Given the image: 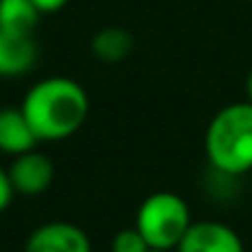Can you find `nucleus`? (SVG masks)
<instances>
[{
  "mask_svg": "<svg viewBox=\"0 0 252 252\" xmlns=\"http://www.w3.org/2000/svg\"><path fill=\"white\" fill-rule=\"evenodd\" d=\"M20 108L39 142H59L81 130L91 103L86 88L74 79L49 76L27 91Z\"/></svg>",
  "mask_w": 252,
  "mask_h": 252,
  "instance_id": "f257e3e1",
  "label": "nucleus"
},
{
  "mask_svg": "<svg viewBox=\"0 0 252 252\" xmlns=\"http://www.w3.org/2000/svg\"><path fill=\"white\" fill-rule=\"evenodd\" d=\"M206 155L216 171L240 176L252 171V103L220 108L206 130Z\"/></svg>",
  "mask_w": 252,
  "mask_h": 252,
  "instance_id": "f03ea898",
  "label": "nucleus"
},
{
  "mask_svg": "<svg viewBox=\"0 0 252 252\" xmlns=\"http://www.w3.org/2000/svg\"><path fill=\"white\" fill-rule=\"evenodd\" d=\"M189 203L171 191L150 193L135 216V228L142 233L152 250H176L186 230L191 228Z\"/></svg>",
  "mask_w": 252,
  "mask_h": 252,
  "instance_id": "7ed1b4c3",
  "label": "nucleus"
},
{
  "mask_svg": "<svg viewBox=\"0 0 252 252\" xmlns=\"http://www.w3.org/2000/svg\"><path fill=\"white\" fill-rule=\"evenodd\" d=\"M7 174H10L15 193L39 196L54 181V164L47 155L37 152V147H34L30 152H22V155L12 157V164L7 169Z\"/></svg>",
  "mask_w": 252,
  "mask_h": 252,
  "instance_id": "20e7f679",
  "label": "nucleus"
},
{
  "mask_svg": "<svg viewBox=\"0 0 252 252\" xmlns=\"http://www.w3.org/2000/svg\"><path fill=\"white\" fill-rule=\"evenodd\" d=\"M25 252H91V240L84 228L66 220H52L32 230Z\"/></svg>",
  "mask_w": 252,
  "mask_h": 252,
  "instance_id": "39448f33",
  "label": "nucleus"
},
{
  "mask_svg": "<svg viewBox=\"0 0 252 252\" xmlns=\"http://www.w3.org/2000/svg\"><path fill=\"white\" fill-rule=\"evenodd\" d=\"M176 252H245L240 235L218 220H198L191 223L186 235L181 238Z\"/></svg>",
  "mask_w": 252,
  "mask_h": 252,
  "instance_id": "423d86ee",
  "label": "nucleus"
},
{
  "mask_svg": "<svg viewBox=\"0 0 252 252\" xmlns=\"http://www.w3.org/2000/svg\"><path fill=\"white\" fill-rule=\"evenodd\" d=\"M37 62V44L32 34L0 30V76L15 79L27 74Z\"/></svg>",
  "mask_w": 252,
  "mask_h": 252,
  "instance_id": "0eeeda50",
  "label": "nucleus"
},
{
  "mask_svg": "<svg viewBox=\"0 0 252 252\" xmlns=\"http://www.w3.org/2000/svg\"><path fill=\"white\" fill-rule=\"evenodd\" d=\"M39 145L22 108H0V152L17 157Z\"/></svg>",
  "mask_w": 252,
  "mask_h": 252,
  "instance_id": "6e6552de",
  "label": "nucleus"
},
{
  "mask_svg": "<svg viewBox=\"0 0 252 252\" xmlns=\"http://www.w3.org/2000/svg\"><path fill=\"white\" fill-rule=\"evenodd\" d=\"M135 47V39L127 30H120V27H105V30H98L91 39V52L95 59L105 62V64H118L123 59L130 57Z\"/></svg>",
  "mask_w": 252,
  "mask_h": 252,
  "instance_id": "1a4fd4ad",
  "label": "nucleus"
},
{
  "mask_svg": "<svg viewBox=\"0 0 252 252\" xmlns=\"http://www.w3.org/2000/svg\"><path fill=\"white\" fill-rule=\"evenodd\" d=\"M39 10L32 0H0V30L32 34L39 22Z\"/></svg>",
  "mask_w": 252,
  "mask_h": 252,
  "instance_id": "9d476101",
  "label": "nucleus"
},
{
  "mask_svg": "<svg viewBox=\"0 0 252 252\" xmlns=\"http://www.w3.org/2000/svg\"><path fill=\"white\" fill-rule=\"evenodd\" d=\"M110 252H152V248L147 245L142 233L132 225V228H123L115 233L110 243Z\"/></svg>",
  "mask_w": 252,
  "mask_h": 252,
  "instance_id": "9b49d317",
  "label": "nucleus"
},
{
  "mask_svg": "<svg viewBox=\"0 0 252 252\" xmlns=\"http://www.w3.org/2000/svg\"><path fill=\"white\" fill-rule=\"evenodd\" d=\"M12 196H15V189H12L10 174H7L5 169H0V213H2L7 206H10Z\"/></svg>",
  "mask_w": 252,
  "mask_h": 252,
  "instance_id": "f8f14e48",
  "label": "nucleus"
},
{
  "mask_svg": "<svg viewBox=\"0 0 252 252\" xmlns=\"http://www.w3.org/2000/svg\"><path fill=\"white\" fill-rule=\"evenodd\" d=\"M34 5H37V10L44 15V12H57V10H62L69 0H32Z\"/></svg>",
  "mask_w": 252,
  "mask_h": 252,
  "instance_id": "ddd939ff",
  "label": "nucleus"
},
{
  "mask_svg": "<svg viewBox=\"0 0 252 252\" xmlns=\"http://www.w3.org/2000/svg\"><path fill=\"white\" fill-rule=\"evenodd\" d=\"M245 91H248V100L252 103V71L248 74V81H245Z\"/></svg>",
  "mask_w": 252,
  "mask_h": 252,
  "instance_id": "4468645a",
  "label": "nucleus"
},
{
  "mask_svg": "<svg viewBox=\"0 0 252 252\" xmlns=\"http://www.w3.org/2000/svg\"><path fill=\"white\" fill-rule=\"evenodd\" d=\"M152 252H171V250H152Z\"/></svg>",
  "mask_w": 252,
  "mask_h": 252,
  "instance_id": "2eb2a0df",
  "label": "nucleus"
}]
</instances>
